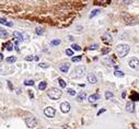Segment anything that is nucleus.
Listing matches in <instances>:
<instances>
[{
    "instance_id": "14",
    "label": "nucleus",
    "mask_w": 139,
    "mask_h": 129,
    "mask_svg": "<svg viewBox=\"0 0 139 129\" xmlns=\"http://www.w3.org/2000/svg\"><path fill=\"white\" fill-rule=\"evenodd\" d=\"M85 96H87L85 92H81V93H79V94L77 95V101H78V102H82L83 100L85 98Z\"/></svg>"
},
{
    "instance_id": "10",
    "label": "nucleus",
    "mask_w": 139,
    "mask_h": 129,
    "mask_svg": "<svg viewBox=\"0 0 139 129\" xmlns=\"http://www.w3.org/2000/svg\"><path fill=\"white\" fill-rule=\"evenodd\" d=\"M88 81L89 83H91V84H95L96 83V77L93 74V73H90V74H88Z\"/></svg>"
},
{
    "instance_id": "29",
    "label": "nucleus",
    "mask_w": 139,
    "mask_h": 129,
    "mask_svg": "<svg viewBox=\"0 0 139 129\" xmlns=\"http://www.w3.org/2000/svg\"><path fill=\"white\" fill-rule=\"evenodd\" d=\"M98 48H99L98 44H93V45H91V46L89 47V49H90V51H95V49H98Z\"/></svg>"
},
{
    "instance_id": "22",
    "label": "nucleus",
    "mask_w": 139,
    "mask_h": 129,
    "mask_svg": "<svg viewBox=\"0 0 139 129\" xmlns=\"http://www.w3.org/2000/svg\"><path fill=\"white\" fill-rule=\"evenodd\" d=\"M139 100V95L137 94L136 92H133V94H131V101H138Z\"/></svg>"
},
{
    "instance_id": "35",
    "label": "nucleus",
    "mask_w": 139,
    "mask_h": 129,
    "mask_svg": "<svg viewBox=\"0 0 139 129\" xmlns=\"http://www.w3.org/2000/svg\"><path fill=\"white\" fill-rule=\"evenodd\" d=\"M110 51H111V48H104V49L102 51V54H103V55H105V54L110 53Z\"/></svg>"
},
{
    "instance_id": "38",
    "label": "nucleus",
    "mask_w": 139,
    "mask_h": 129,
    "mask_svg": "<svg viewBox=\"0 0 139 129\" xmlns=\"http://www.w3.org/2000/svg\"><path fill=\"white\" fill-rule=\"evenodd\" d=\"M8 85H9V88H10V90H12V84H11V82H10V81H8Z\"/></svg>"
},
{
    "instance_id": "2",
    "label": "nucleus",
    "mask_w": 139,
    "mask_h": 129,
    "mask_svg": "<svg viewBox=\"0 0 139 129\" xmlns=\"http://www.w3.org/2000/svg\"><path fill=\"white\" fill-rule=\"evenodd\" d=\"M129 49L130 48L127 44H120L116 47V51L119 57H125L127 54L129 53Z\"/></svg>"
},
{
    "instance_id": "26",
    "label": "nucleus",
    "mask_w": 139,
    "mask_h": 129,
    "mask_svg": "<svg viewBox=\"0 0 139 129\" xmlns=\"http://www.w3.org/2000/svg\"><path fill=\"white\" fill-rule=\"evenodd\" d=\"M58 82H59V85L61 88H66V82L64 81L63 79H58Z\"/></svg>"
},
{
    "instance_id": "8",
    "label": "nucleus",
    "mask_w": 139,
    "mask_h": 129,
    "mask_svg": "<svg viewBox=\"0 0 139 129\" xmlns=\"http://www.w3.org/2000/svg\"><path fill=\"white\" fill-rule=\"evenodd\" d=\"M60 109H61L63 113H68L70 110V104L68 102H63L60 104Z\"/></svg>"
},
{
    "instance_id": "25",
    "label": "nucleus",
    "mask_w": 139,
    "mask_h": 129,
    "mask_svg": "<svg viewBox=\"0 0 139 129\" xmlns=\"http://www.w3.org/2000/svg\"><path fill=\"white\" fill-rule=\"evenodd\" d=\"M72 63H79L81 60V56H76V57H72Z\"/></svg>"
},
{
    "instance_id": "28",
    "label": "nucleus",
    "mask_w": 139,
    "mask_h": 129,
    "mask_svg": "<svg viewBox=\"0 0 139 129\" xmlns=\"http://www.w3.org/2000/svg\"><path fill=\"white\" fill-rule=\"evenodd\" d=\"M67 92H68V94L71 95V96L76 95V91H75V90H72V89H68V90H67Z\"/></svg>"
},
{
    "instance_id": "11",
    "label": "nucleus",
    "mask_w": 139,
    "mask_h": 129,
    "mask_svg": "<svg viewBox=\"0 0 139 129\" xmlns=\"http://www.w3.org/2000/svg\"><path fill=\"white\" fill-rule=\"evenodd\" d=\"M100 98V95L99 94H92L89 96V102L90 103H94V102H96Z\"/></svg>"
},
{
    "instance_id": "43",
    "label": "nucleus",
    "mask_w": 139,
    "mask_h": 129,
    "mask_svg": "<svg viewBox=\"0 0 139 129\" xmlns=\"http://www.w3.org/2000/svg\"><path fill=\"white\" fill-rule=\"evenodd\" d=\"M64 129H67V128H64Z\"/></svg>"
},
{
    "instance_id": "45",
    "label": "nucleus",
    "mask_w": 139,
    "mask_h": 129,
    "mask_svg": "<svg viewBox=\"0 0 139 129\" xmlns=\"http://www.w3.org/2000/svg\"><path fill=\"white\" fill-rule=\"evenodd\" d=\"M0 37H1V36H0Z\"/></svg>"
},
{
    "instance_id": "31",
    "label": "nucleus",
    "mask_w": 139,
    "mask_h": 129,
    "mask_svg": "<svg viewBox=\"0 0 139 129\" xmlns=\"http://www.w3.org/2000/svg\"><path fill=\"white\" fill-rule=\"evenodd\" d=\"M66 55L69 57H72L73 56V51L71 49H66Z\"/></svg>"
},
{
    "instance_id": "13",
    "label": "nucleus",
    "mask_w": 139,
    "mask_h": 129,
    "mask_svg": "<svg viewBox=\"0 0 139 129\" xmlns=\"http://www.w3.org/2000/svg\"><path fill=\"white\" fill-rule=\"evenodd\" d=\"M60 71H63V72H68V70H69V63H63L61 66L59 67Z\"/></svg>"
},
{
    "instance_id": "33",
    "label": "nucleus",
    "mask_w": 139,
    "mask_h": 129,
    "mask_svg": "<svg viewBox=\"0 0 139 129\" xmlns=\"http://www.w3.org/2000/svg\"><path fill=\"white\" fill-rule=\"evenodd\" d=\"M22 35H23V39H24L25 42H28V41H30V36H28L26 33H23Z\"/></svg>"
},
{
    "instance_id": "39",
    "label": "nucleus",
    "mask_w": 139,
    "mask_h": 129,
    "mask_svg": "<svg viewBox=\"0 0 139 129\" xmlns=\"http://www.w3.org/2000/svg\"><path fill=\"white\" fill-rule=\"evenodd\" d=\"M122 98H126V93H125V92H123V93H122Z\"/></svg>"
},
{
    "instance_id": "7",
    "label": "nucleus",
    "mask_w": 139,
    "mask_h": 129,
    "mask_svg": "<svg viewBox=\"0 0 139 129\" xmlns=\"http://www.w3.org/2000/svg\"><path fill=\"white\" fill-rule=\"evenodd\" d=\"M126 110L128 113H134L135 112V103L131 100L126 103Z\"/></svg>"
},
{
    "instance_id": "36",
    "label": "nucleus",
    "mask_w": 139,
    "mask_h": 129,
    "mask_svg": "<svg viewBox=\"0 0 139 129\" xmlns=\"http://www.w3.org/2000/svg\"><path fill=\"white\" fill-rule=\"evenodd\" d=\"M34 58H35V57H33V56H28L25 58V60H28V61H31V60H34Z\"/></svg>"
},
{
    "instance_id": "18",
    "label": "nucleus",
    "mask_w": 139,
    "mask_h": 129,
    "mask_svg": "<svg viewBox=\"0 0 139 129\" xmlns=\"http://www.w3.org/2000/svg\"><path fill=\"white\" fill-rule=\"evenodd\" d=\"M4 47L7 48V51H12L13 49V44L11 43V42H7L6 43V45H4Z\"/></svg>"
},
{
    "instance_id": "23",
    "label": "nucleus",
    "mask_w": 139,
    "mask_h": 129,
    "mask_svg": "<svg viewBox=\"0 0 139 129\" xmlns=\"http://www.w3.org/2000/svg\"><path fill=\"white\" fill-rule=\"evenodd\" d=\"M35 33H36L37 35H43V34H44V30H43L42 27H36Z\"/></svg>"
},
{
    "instance_id": "6",
    "label": "nucleus",
    "mask_w": 139,
    "mask_h": 129,
    "mask_svg": "<svg viewBox=\"0 0 139 129\" xmlns=\"http://www.w3.org/2000/svg\"><path fill=\"white\" fill-rule=\"evenodd\" d=\"M55 109L53 108V107H46L44 109V114H45V116H47L49 117V118H52V117H54L55 116Z\"/></svg>"
},
{
    "instance_id": "1",
    "label": "nucleus",
    "mask_w": 139,
    "mask_h": 129,
    "mask_svg": "<svg viewBox=\"0 0 139 129\" xmlns=\"http://www.w3.org/2000/svg\"><path fill=\"white\" fill-rule=\"evenodd\" d=\"M61 94H63V92L58 88H52V89H49L47 92V95L52 100H58V98H60Z\"/></svg>"
},
{
    "instance_id": "12",
    "label": "nucleus",
    "mask_w": 139,
    "mask_h": 129,
    "mask_svg": "<svg viewBox=\"0 0 139 129\" xmlns=\"http://www.w3.org/2000/svg\"><path fill=\"white\" fill-rule=\"evenodd\" d=\"M13 36H14V37H16L19 42H23V41H24V39H23V35L21 34V33H19V32L14 31V32H13Z\"/></svg>"
},
{
    "instance_id": "32",
    "label": "nucleus",
    "mask_w": 139,
    "mask_h": 129,
    "mask_svg": "<svg viewBox=\"0 0 139 129\" xmlns=\"http://www.w3.org/2000/svg\"><path fill=\"white\" fill-rule=\"evenodd\" d=\"M38 67H41V68H43V69H46V68H48V65L45 63H41L40 65H38Z\"/></svg>"
},
{
    "instance_id": "34",
    "label": "nucleus",
    "mask_w": 139,
    "mask_h": 129,
    "mask_svg": "<svg viewBox=\"0 0 139 129\" xmlns=\"http://www.w3.org/2000/svg\"><path fill=\"white\" fill-rule=\"evenodd\" d=\"M71 47H72L73 49H75V51H80V49H81V47H80L79 45H77V44H73L72 46H71Z\"/></svg>"
},
{
    "instance_id": "41",
    "label": "nucleus",
    "mask_w": 139,
    "mask_h": 129,
    "mask_svg": "<svg viewBox=\"0 0 139 129\" xmlns=\"http://www.w3.org/2000/svg\"><path fill=\"white\" fill-rule=\"evenodd\" d=\"M3 58H2V54H0V60H2Z\"/></svg>"
},
{
    "instance_id": "30",
    "label": "nucleus",
    "mask_w": 139,
    "mask_h": 129,
    "mask_svg": "<svg viewBox=\"0 0 139 129\" xmlns=\"http://www.w3.org/2000/svg\"><path fill=\"white\" fill-rule=\"evenodd\" d=\"M24 84L25 85H34V81H33V80H25Z\"/></svg>"
},
{
    "instance_id": "21",
    "label": "nucleus",
    "mask_w": 139,
    "mask_h": 129,
    "mask_svg": "<svg viewBox=\"0 0 139 129\" xmlns=\"http://www.w3.org/2000/svg\"><path fill=\"white\" fill-rule=\"evenodd\" d=\"M60 43H61L60 39H53V41L51 42V46H57V45H59Z\"/></svg>"
},
{
    "instance_id": "4",
    "label": "nucleus",
    "mask_w": 139,
    "mask_h": 129,
    "mask_svg": "<svg viewBox=\"0 0 139 129\" xmlns=\"http://www.w3.org/2000/svg\"><path fill=\"white\" fill-rule=\"evenodd\" d=\"M25 124L28 128H35L37 126V119L34 117H28L25 118Z\"/></svg>"
},
{
    "instance_id": "17",
    "label": "nucleus",
    "mask_w": 139,
    "mask_h": 129,
    "mask_svg": "<svg viewBox=\"0 0 139 129\" xmlns=\"http://www.w3.org/2000/svg\"><path fill=\"white\" fill-rule=\"evenodd\" d=\"M0 23H1V24H4V25H8V26H13V23L8 22L4 18H1V19H0Z\"/></svg>"
},
{
    "instance_id": "16",
    "label": "nucleus",
    "mask_w": 139,
    "mask_h": 129,
    "mask_svg": "<svg viewBox=\"0 0 139 129\" xmlns=\"http://www.w3.org/2000/svg\"><path fill=\"white\" fill-rule=\"evenodd\" d=\"M16 57H14V56H10L6 58V63H16Z\"/></svg>"
},
{
    "instance_id": "20",
    "label": "nucleus",
    "mask_w": 139,
    "mask_h": 129,
    "mask_svg": "<svg viewBox=\"0 0 139 129\" xmlns=\"http://www.w3.org/2000/svg\"><path fill=\"white\" fill-rule=\"evenodd\" d=\"M8 32L6 31V30H3V28H0V36L1 37H3V38H6V37H8Z\"/></svg>"
},
{
    "instance_id": "15",
    "label": "nucleus",
    "mask_w": 139,
    "mask_h": 129,
    "mask_svg": "<svg viewBox=\"0 0 139 129\" xmlns=\"http://www.w3.org/2000/svg\"><path fill=\"white\" fill-rule=\"evenodd\" d=\"M100 12H101V10H100V9H94V10H92V12L90 13L89 18H90V19H92V18H94L95 16H98Z\"/></svg>"
},
{
    "instance_id": "42",
    "label": "nucleus",
    "mask_w": 139,
    "mask_h": 129,
    "mask_svg": "<svg viewBox=\"0 0 139 129\" xmlns=\"http://www.w3.org/2000/svg\"><path fill=\"white\" fill-rule=\"evenodd\" d=\"M1 71H2V69H1V67H0V72H1Z\"/></svg>"
},
{
    "instance_id": "3",
    "label": "nucleus",
    "mask_w": 139,
    "mask_h": 129,
    "mask_svg": "<svg viewBox=\"0 0 139 129\" xmlns=\"http://www.w3.org/2000/svg\"><path fill=\"white\" fill-rule=\"evenodd\" d=\"M85 73V67L84 66H78L76 67V69L73 70V77L76 78H81Z\"/></svg>"
},
{
    "instance_id": "24",
    "label": "nucleus",
    "mask_w": 139,
    "mask_h": 129,
    "mask_svg": "<svg viewBox=\"0 0 139 129\" xmlns=\"http://www.w3.org/2000/svg\"><path fill=\"white\" fill-rule=\"evenodd\" d=\"M113 96H114V94L112 92H110V91L105 92V98H106V100H110V98H112Z\"/></svg>"
},
{
    "instance_id": "19",
    "label": "nucleus",
    "mask_w": 139,
    "mask_h": 129,
    "mask_svg": "<svg viewBox=\"0 0 139 129\" xmlns=\"http://www.w3.org/2000/svg\"><path fill=\"white\" fill-rule=\"evenodd\" d=\"M46 86H47V83L45 81H42L40 84H38V89L41 90V91H43V90H45L46 89Z\"/></svg>"
},
{
    "instance_id": "37",
    "label": "nucleus",
    "mask_w": 139,
    "mask_h": 129,
    "mask_svg": "<svg viewBox=\"0 0 139 129\" xmlns=\"http://www.w3.org/2000/svg\"><path fill=\"white\" fill-rule=\"evenodd\" d=\"M105 110H106V109H105V108H102V109H101V110H100V112H99V113H98V115H101L102 113H104Z\"/></svg>"
},
{
    "instance_id": "27",
    "label": "nucleus",
    "mask_w": 139,
    "mask_h": 129,
    "mask_svg": "<svg viewBox=\"0 0 139 129\" xmlns=\"http://www.w3.org/2000/svg\"><path fill=\"white\" fill-rule=\"evenodd\" d=\"M114 74H115L116 77H124V72L118 71V70H115V71H114Z\"/></svg>"
},
{
    "instance_id": "5",
    "label": "nucleus",
    "mask_w": 139,
    "mask_h": 129,
    "mask_svg": "<svg viewBox=\"0 0 139 129\" xmlns=\"http://www.w3.org/2000/svg\"><path fill=\"white\" fill-rule=\"evenodd\" d=\"M128 65H129V67L134 70H138L139 69V60L137 59V58H131V59L129 60Z\"/></svg>"
},
{
    "instance_id": "40",
    "label": "nucleus",
    "mask_w": 139,
    "mask_h": 129,
    "mask_svg": "<svg viewBox=\"0 0 139 129\" xmlns=\"http://www.w3.org/2000/svg\"><path fill=\"white\" fill-rule=\"evenodd\" d=\"M16 94H21V90H20V89H18V92H16Z\"/></svg>"
},
{
    "instance_id": "9",
    "label": "nucleus",
    "mask_w": 139,
    "mask_h": 129,
    "mask_svg": "<svg viewBox=\"0 0 139 129\" xmlns=\"http://www.w3.org/2000/svg\"><path fill=\"white\" fill-rule=\"evenodd\" d=\"M102 39H103V42H105V43H112V36H111V34H110L108 32L104 33V34H103V36H102Z\"/></svg>"
},
{
    "instance_id": "44",
    "label": "nucleus",
    "mask_w": 139,
    "mask_h": 129,
    "mask_svg": "<svg viewBox=\"0 0 139 129\" xmlns=\"http://www.w3.org/2000/svg\"><path fill=\"white\" fill-rule=\"evenodd\" d=\"M134 129H137V128H134Z\"/></svg>"
}]
</instances>
